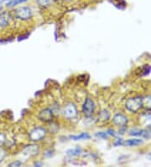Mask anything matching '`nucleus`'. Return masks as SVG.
I'll list each match as a JSON object with an SVG mask.
<instances>
[{
	"label": "nucleus",
	"instance_id": "nucleus-1",
	"mask_svg": "<svg viewBox=\"0 0 151 167\" xmlns=\"http://www.w3.org/2000/svg\"><path fill=\"white\" fill-rule=\"evenodd\" d=\"M32 16L33 12L29 6H20L14 10V17L22 21H28L32 19Z\"/></svg>",
	"mask_w": 151,
	"mask_h": 167
},
{
	"label": "nucleus",
	"instance_id": "nucleus-2",
	"mask_svg": "<svg viewBox=\"0 0 151 167\" xmlns=\"http://www.w3.org/2000/svg\"><path fill=\"white\" fill-rule=\"evenodd\" d=\"M125 107L127 110L132 113L138 112V111L143 108L142 97L135 96L128 99L126 101Z\"/></svg>",
	"mask_w": 151,
	"mask_h": 167
},
{
	"label": "nucleus",
	"instance_id": "nucleus-3",
	"mask_svg": "<svg viewBox=\"0 0 151 167\" xmlns=\"http://www.w3.org/2000/svg\"><path fill=\"white\" fill-rule=\"evenodd\" d=\"M47 130L43 127H35L29 133V138L32 142H38L44 139Z\"/></svg>",
	"mask_w": 151,
	"mask_h": 167
},
{
	"label": "nucleus",
	"instance_id": "nucleus-4",
	"mask_svg": "<svg viewBox=\"0 0 151 167\" xmlns=\"http://www.w3.org/2000/svg\"><path fill=\"white\" fill-rule=\"evenodd\" d=\"M96 105L94 101L91 98H88V97L86 98L83 105H82V113H83V115L87 118L91 117L94 115Z\"/></svg>",
	"mask_w": 151,
	"mask_h": 167
},
{
	"label": "nucleus",
	"instance_id": "nucleus-5",
	"mask_svg": "<svg viewBox=\"0 0 151 167\" xmlns=\"http://www.w3.org/2000/svg\"><path fill=\"white\" fill-rule=\"evenodd\" d=\"M61 112H62V115L65 118L74 119L76 118L78 115L77 107L74 103L69 102V103L65 104Z\"/></svg>",
	"mask_w": 151,
	"mask_h": 167
},
{
	"label": "nucleus",
	"instance_id": "nucleus-6",
	"mask_svg": "<svg viewBox=\"0 0 151 167\" xmlns=\"http://www.w3.org/2000/svg\"><path fill=\"white\" fill-rule=\"evenodd\" d=\"M13 14L9 11H1L0 12V28L4 29L10 26L13 21Z\"/></svg>",
	"mask_w": 151,
	"mask_h": 167
},
{
	"label": "nucleus",
	"instance_id": "nucleus-7",
	"mask_svg": "<svg viewBox=\"0 0 151 167\" xmlns=\"http://www.w3.org/2000/svg\"><path fill=\"white\" fill-rule=\"evenodd\" d=\"M39 152V147L37 144H29L23 148L22 153L27 157H35L38 155Z\"/></svg>",
	"mask_w": 151,
	"mask_h": 167
},
{
	"label": "nucleus",
	"instance_id": "nucleus-8",
	"mask_svg": "<svg viewBox=\"0 0 151 167\" xmlns=\"http://www.w3.org/2000/svg\"><path fill=\"white\" fill-rule=\"evenodd\" d=\"M129 123V119L126 117L125 115L123 113H116L112 117V123L119 128H123V127H127V124Z\"/></svg>",
	"mask_w": 151,
	"mask_h": 167
},
{
	"label": "nucleus",
	"instance_id": "nucleus-9",
	"mask_svg": "<svg viewBox=\"0 0 151 167\" xmlns=\"http://www.w3.org/2000/svg\"><path fill=\"white\" fill-rule=\"evenodd\" d=\"M53 117H54L53 111L49 109V108H45V109L42 110L38 115L39 120L42 122H45V123H49V122L52 121Z\"/></svg>",
	"mask_w": 151,
	"mask_h": 167
},
{
	"label": "nucleus",
	"instance_id": "nucleus-10",
	"mask_svg": "<svg viewBox=\"0 0 151 167\" xmlns=\"http://www.w3.org/2000/svg\"><path fill=\"white\" fill-rule=\"evenodd\" d=\"M130 136H135V137H142L144 138H150L151 134L148 132L147 130H143L139 128H134L131 129L129 131Z\"/></svg>",
	"mask_w": 151,
	"mask_h": 167
},
{
	"label": "nucleus",
	"instance_id": "nucleus-11",
	"mask_svg": "<svg viewBox=\"0 0 151 167\" xmlns=\"http://www.w3.org/2000/svg\"><path fill=\"white\" fill-rule=\"evenodd\" d=\"M69 138L74 141L86 140V139H90L91 135L88 132H82V133L77 134V135H71V136H69Z\"/></svg>",
	"mask_w": 151,
	"mask_h": 167
},
{
	"label": "nucleus",
	"instance_id": "nucleus-12",
	"mask_svg": "<svg viewBox=\"0 0 151 167\" xmlns=\"http://www.w3.org/2000/svg\"><path fill=\"white\" fill-rule=\"evenodd\" d=\"M110 118V113L108 110L104 109V110L101 111L98 113V121L101 123H105L108 122Z\"/></svg>",
	"mask_w": 151,
	"mask_h": 167
},
{
	"label": "nucleus",
	"instance_id": "nucleus-13",
	"mask_svg": "<svg viewBox=\"0 0 151 167\" xmlns=\"http://www.w3.org/2000/svg\"><path fill=\"white\" fill-rule=\"evenodd\" d=\"M82 153V150L80 147H76L73 149H70L66 150V154L70 157H75V156H79Z\"/></svg>",
	"mask_w": 151,
	"mask_h": 167
},
{
	"label": "nucleus",
	"instance_id": "nucleus-14",
	"mask_svg": "<svg viewBox=\"0 0 151 167\" xmlns=\"http://www.w3.org/2000/svg\"><path fill=\"white\" fill-rule=\"evenodd\" d=\"M144 144V140L143 139H139V138H131L124 142V144L127 146H138V145H141Z\"/></svg>",
	"mask_w": 151,
	"mask_h": 167
},
{
	"label": "nucleus",
	"instance_id": "nucleus-15",
	"mask_svg": "<svg viewBox=\"0 0 151 167\" xmlns=\"http://www.w3.org/2000/svg\"><path fill=\"white\" fill-rule=\"evenodd\" d=\"M28 0H9L8 1L6 4H5V6L7 8H14L16 7L17 5H21L23 3H26Z\"/></svg>",
	"mask_w": 151,
	"mask_h": 167
},
{
	"label": "nucleus",
	"instance_id": "nucleus-16",
	"mask_svg": "<svg viewBox=\"0 0 151 167\" xmlns=\"http://www.w3.org/2000/svg\"><path fill=\"white\" fill-rule=\"evenodd\" d=\"M143 107L148 110H151V96H147L144 98H142Z\"/></svg>",
	"mask_w": 151,
	"mask_h": 167
},
{
	"label": "nucleus",
	"instance_id": "nucleus-17",
	"mask_svg": "<svg viewBox=\"0 0 151 167\" xmlns=\"http://www.w3.org/2000/svg\"><path fill=\"white\" fill-rule=\"evenodd\" d=\"M37 4L41 8H47L50 5H52L53 0H36Z\"/></svg>",
	"mask_w": 151,
	"mask_h": 167
},
{
	"label": "nucleus",
	"instance_id": "nucleus-18",
	"mask_svg": "<svg viewBox=\"0 0 151 167\" xmlns=\"http://www.w3.org/2000/svg\"><path fill=\"white\" fill-rule=\"evenodd\" d=\"M95 136L97 138H99L102 139H108L109 135L107 132H97L95 133Z\"/></svg>",
	"mask_w": 151,
	"mask_h": 167
},
{
	"label": "nucleus",
	"instance_id": "nucleus-19",
	"mask_svg": "<svg viewBox=\"0 0 151 167\" xmlns=\"http://www.w3.org/2000/svg\"><path fill=\"white\" fill-rule=\"evenodd\" d=\"M124 144V142L123 140V138H116L114 142H113V145L115 146V147H118V146H122V145Z\"/></svg>",
	"mask_w": 151,
	"mask_h": 167
},
{
	"label": "nucleus",
	"instance_id": "nucleus-20",
	"mask_svg": "<svg viewBox=\"0 0 151 167\" xmlns=\"http://www.w3.org/2000/svg\"><path fill=\"white\" fill-rule=\"evenodd\" d=\"M5 157H6V152H5V150H3L2 148H0V163L4 161Z\"/></svg>",
	"mask_w": 151,
	"mask_h": 167
},
{
	"label": "nucleus",
	"instance_id": "nucleus-21",
	"mask_svg": "<svg viewBox=\"0 0 151 167\" xmlns=\"http://www.w3.org/2000/svg\"><path fill=\"white\" fill-rule=\"evenodd\" d=\"M151 70V66H144V69L142 71L143 75H148L150 74V72Z\"/></svg>",
	"mask_w": 151,
	"mask_h": 167
},
{
	"label": "nucleus",
	"instance_id": "nucleus-22",
	"mask_svg": "<svg viewBox=\"0 0 151 167\" xmlns=\"http://www.w3.org/2000/svg\"><path fill=\"white\" fill-rule=\"evenodd\" d=\"M30 33H27V34H25V35H19L17 38L18 41H24V40L28 39L29 36H30Z\"/></svg>",
	"mask_w": 151,
	"mask_h": 167
},
{
	"label": "nucleus",
	"instance_id": "nucleus-23",
	"mask_svg": "<svg viewBox=\"0 0 151 167\" xmlns=\"http://www.w3.org/2000/svg\"><path fill=\"white\" fill-rule=\"evenodd\" d=\"M5 141H6V135L4 133L0 132V147L4 144Z\"/></svg>",
	"mask_w": 151,
	"mask_h": 167
},
{
	"label": "nucleus",
	"instance_id": "nucleus-24",
	"mask_svg": "<svg viewBox=\"0 0 151 167\" xmlns=\"http://www.w3.org/2000/svg\"><path fill=\"white\" fill-rule=\"evenodd\" d=\"M21 165H22L21 161H19V160H15V161H13V162L10 163V164L9 165V166L16 167V166H20Z\"/></svg>",
	"mask_w": 151,
	"mask_h": 167
},
{
	"label": "nucleus",
	"instance_id": "nucleus-25",
	"mask_svg": "<svg viewBox=\"0 0 151 167\" xmlns=\"http://www.w3.org/2000/svg\"><path fill=\"white\" fill-rule=\"evenodd\" d=\"M107 132H108L109 136L115 137L117 135V133H115V131H114V130H112V129H108V131H107Z\"/></svg>",
	"mask_w": 151,
	"mask_h": 167
},
{
	"label": "nucleus",
	"instance_id": "nucleus-26",
	"mask_svg": "<svg viewBox=\"0 0 151 167\" xmlns=\"http://www.w3.org/2000/svg\"><path fill=\"white\" fill-rule=\"evenodd\" d=\"M146 130L151 134V125H149V126L147 127V129H146Z\"/></svg>",
	"mask_w": 151,
	"mask_h": 167
},
{
	"label": "nucleus",
	"instance_id": "nucleus-27",
	"mask_svg": "<svg viewBox=\"0 0 151 167\" xmlns=\"http://www.w3.org/2000/svg\"><path fill=\"white\" fill-rule=\"evenodd\" d=\"M8 1H9V0H0V5H2V4H4V3H7Z\"/></svg>",
	"mask_w": 151,
	"mask_h": 167
},
{
	"label": "nucleus",
	"instance_id": "nucleus-28",
	"mask_svg": "<svg viewBox=\"0 0 151 167\" xmlns=\"http://www.w3.org/2000/svg\"><path fill=\"white\" fill-rule=\"evenodd\" d=\"M37 165H42V164L41 163H35V166H37Z\"/></svg>",
	"mask_w": 151,
	"mask_h": 167
},
{
	"label": "nucleus",
	"instance_id": "nucleus-29",
	"mask_svg": "<svg viewBox=\"0 0 151 167\" xmlns=\"http://www.w3.org/2000/svg\"><path fill=\"white\" fill-rule=\"evenodd\" d=\"M3 9H4V7H3L2 5H0V12H1L2 10H3Z\"/></svg>",
	"mask_w": 151,
	"mask_h": 167
},
{
	"label": "nucleus",
	"instance_id": "nucleus-30",
	"mask_svg": "<svg viewBox=\"0 0 151 167\" xmlns=\"http://www.w3.org/2000/svg\"><path fill=\"white\" fill-rule=\"evenodd\" d=\"M64 1H71V0H64Z\"/></svg>",
	"mask_w": 151,
	"mask_h": 167
}]
</instances>
